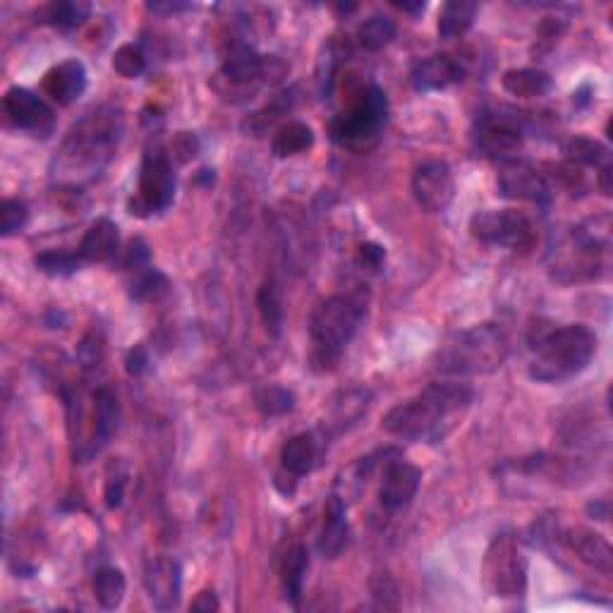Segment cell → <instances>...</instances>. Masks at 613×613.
Instances as JSON below:
<instances>
[{
    "mask_svg": "<svg viewBox=\"0 0 613 613\" xmlns=\"http://www.w3.org/2000/svg\"><path fill=\"white\" fill-rule=\"evenodd\" d=\"M36 269L41 273H46V276H72V273H77L82 269L84 259L80 254H72L65 250H48L41 252L39 257L34 259Z\"/></svg>",
    "mask_w": 613,
    "mask_h": 613,
    "instance_id": "e575fe53",
    "label": "cell"
},
{
    "mask_svg": "<svg viewBox=\"0 0 613 613\" xmlns=\"http://www.w3.org/2000/svg\"><path fill=\"white\" fill-rule=\"evenodd\" d=\"M147 364H149V352L144 345H135V348L127 352L125 369L130 376H142L144 369H147Z\"/></svg>",
    "mask_w": 613,
    "mask_h": 613,
    "instance_id": "f6af8a7d",
    "label": "cell"
},
{
    "mask_svg": "<svg viewBox=\"0 0 613 613\" xmlns=\"http://www.w3.org/2000/svg\"><path fill=\"white\" fill-rule=\"evenodd\" d=\"M293 103H295L293 91H283V94L273 96L271 103H266L262 111L250 115V118L242 123V130L250 132V135L254 137H259L262 132H266V127H271L278 118H281V115L288 113L290 108H293Z\"/></svg>",
    "mask_w": 613,
    "mask_h": 613,
    "instance_id": "1f68e13d",
    "label": "cell"
},
{
    "mask_svg": "<svg viewBox=\"0 0 613 613\" xmlns=\"http://www.w3.org/2000/svg\"><path fill=\"white\" fill-rule=\"evenodd\" d=\"M396 22L391 20V17L386 15H372L369 20L362 22L360 27V44L362 48H367V51H381V48H386L391 44L393 39H396Z\"/></svg>",
    "mask_w": 613,
    "mask_h": 613,
    "instance_id": "836d02e7",
    "label": "cell"
},
{
    "mask_svg": "<svg viewBox=\"0 0 613 613\" xmlns=\"http://www.w3.org/2000/svg\"><path fill=\"white\" fill-rule=\"evenodd\" d=\"M149 259H151V252H149L147 242L137 238V240L130 242V247H127L125 259H123V269L139 273V271L149 269Z\"/></svg>",
    "mask_w": 613,
    "mask_h": 613,
    "instance_id": "60d3db41",
    "label": "cell"
},
{
    "mask_svg": "<svg viewBox=\"0 0 613 613\" xmlns=\"http://www.w3.org/2000/svg\"><path fill=\"white\" fill-rule=\"evenodd\" d=\"M120 422V405L115 393L108 386L96 388L94 393V441H91V453H99L108 441L118 432Z\"/></svg>",
    "mask_w": 613,
    "mask_h": 613,
    "instance_id": "7402d4cb",
    "label": "cell"
},
{
    "mask_svg": "<svg viewBox=\"0 0 613 613\" xmlns=\"http://www.w3.org/2000/svg\"><path fill=\"white\" fill-rule=\"evenodd\" d=\"M484 587L491 597L513 599L527 590V558L513 534H496L482 563Z\"/></svg>",
    "mask_w": 613,
    "mask_h": 613,
    "instance_id": "52a82bcc",
    "label": "cell"
},
{
    "mask_svg": "<svg viewBox=\"0 0 613 613\" xmlns=\"http://www.w3.org/2000/svg\"><path fill=\"white\" fill-rule=\"evenodd\" d=\"M563 154L568 156V161L580 163V166H599L609 159V149L602 142L590 137H573L568 139V144L563 147Z\"/></svg>",
    "mask_w": 613,
    "mask_h": 613,
    "instance_id": "d590c367",
    "label": "cell"
},
{
    "mask_svg": "<svg viewBox=\"0 0 613 613\" xmlns=\"http://www.w3.org/2000/svg\"><path fill=\"white\" fill-rule=\"evenodd\" d=\"M364 314H367V305L357 295H333L319 302L309 321L314 367L321 372L333 369L355 333L360 331Z\"/></svg>",
    "mask_w": 613,
    "mask_h": 613,
    "instance_id": "5b68a950",
    "label": "cell"
},
{
    "mask_svg": "<svg viewBox=\"0 0 613 613\" xmlns=\"http://www.w3.org/2000/svg\"><path fill=\"white\" fill-rule=\"evenodd\" d=\"M144 585L151 604L159 611H171L180 604L182 592V570L180 563L171 556H156L147 563L144 570Z\"/></svg>",
    "mask_w": 613,
    "mask_h": 613,
    "instance_id": "2e32d148",
    "label": "cell"
},
{
    "mask_svg": "<svg viewBox=\"0 0 613 613\" xmlns=\"http://www.w3.org/2000/svg\"><path fill=\"white\" fill-rule=\"evenodd\" d=\"M147 8L151 12H182V10H190V5L187 3H149Z\"/></svg>",
    "mask_w": 613,
    "mask_h": 613,
    "instance_id": "7dc6e473",
    "label": "cell"
},
{
    "mask_svg": "<svg viewBox=\"0 0 613 613\" xmlns=\"http://www.w3.org/2000/svg\"><path fill=\"white\" fill-rule=\"evenodd\" d=\"M532 360L527 372L539 384H563L590 367L597 352V336L582 324L570 326H532Z\"/></svg>",
    "mask_w": 613,
    "mask_h": 613,
    "instance_id": "3957f363",
    "label": "cell"
},
{
    "mask_svg": "<svg viewBox=\"0 0 613 613\" xmlns=\"http://www.w3.org/2000/svg\"><path fill=\"white\" fill-rule=\"evenodd\" d=\"M218 609H221V604H218L216 594H214V592H209V590L199 594V597L192 602V611H206V613H211V611H218Z\"/></svg>",
    "mask_w": 613,
    "mask_h": 613,
    "instance_id": "bcb514c9",
    "label": "cell"
},
{
    "mask_svg": "<svg viewBox=\"0 0 613 613\" xmlns=\"http://www.w3.org/2000/svg\"><path fill=\"white\" fill-rule=\"evenodd\" d=\"M27 221L29 209L22 199H5V202L0 204V233H3L5 238L20 233V230L27 226Z\"/></svg>",
    "mask_w": 613,
    "mask_h": 613,
    "instance_id": "ab89813d",
    "label": "cell"
},
{
    "mask_svg": "<svg viewBox=\"0 0 613 613\" xmlns=\"http://www.w3.org/2000/svg\"><path fill=\"white\" fill-rule=\"evenodd\" d=\"M120 252V233L111 218H99L89 226L80 242V257L89 264H108Z\"/></svg>",
    "mask_w": 613,
    "mask_h": 613,
    "instance_id": "ffe728a7",
    "label": "cell"
},
{
    "mask_svg": "<svg viewBox=\"0 0 613 613\" xmlns=\"http://www.w3.org/2000/svg\"><path fill=\"white\" fill-rule=\"evenodd\" d=\"M125 496V475L123 472H111L106 479V506L108 508H120Z\"/></svg>",
    "mask_w": 613,
    "mask_h": 613,
    "instance_id": "ee69618b",
    "label": "cell"
},
{
    "mask_svg": "<svg viewBox=\"0 0 613 613\" xmlns=\"http://www.w3.org/2000/svg\"><path fill=\"white\" fill-rule=\"evenodd\" d=\"M388 123V99L376 84L364 87L348 111L331 123L333 142L350 149H369Z\"/></svg>",
    "mask_w": 613,
    "mask_h": 613,
    "instance_id": "8992f818",
    "label": "cell"
},
{
    "mask_svg": "<svg viewBox=\"0 0 613 613\" xmlns=\"http://www.w3.org/2000/svg\"><path fill=\"white\" fill-rule=\"evenodd\" d=\"M508 350V336L499 324H479L451 333L439 345L436 369L453 376L494 374L506 362Z\"/></svg>",
    "mask_w": 613,
    "mask_h": 613,
    "instance_id": "277c9868",
    "label": "cell"
},
{
    "mask_svg": "<svg viewBox=\"0 0 613 613\" xmlns=\"http://www.w3.org/2000/svg\"><path fill=\"white\" fill-rule=\"evenodd\" d=\"M123 137V113L115 106H99L72 125L56 156V175L70 185L99 178L113 161Z\"/></svg>",
    "mask_w": 613,
    "mask_h": 613,
    "instance_id": "7a4b0ae2",
    "label": "cell"
},
{
    "mask_svg": "<svg viewBox=\"0 0 613 613\" xmlns=\"http://www.w3.org/2000/svg\"><path fill=\"white\" fill-rule=\"evenodd\" d=\"M422 470L420 467L405 463V460L393 458L384 463V475L379 484V503L386 511H400L410 506L412 499L420 491Z\"/></svg>",
    "mask_w": 613,
    "mask_h": 613,
    "instance_id": "9a60e30c",
    "label": "cell"
},
{
    "mask_svg": "<svg viewBox=\"0 0 613 613\" xmlns=\"http://www.w3.org/2000/svg\"><path fill=\"white\" fill-rule=\"evenodd\" d=\"M3 108L8 118L24 132H32L34 137H48L56 127V118H53L51 106L36 96L34 91L24 87L8 89L3 99Z\"/></svg>",
    "mask_w": 613,
    "mask_h": 613,
    "instance_id": "4fadbf2b",
    "label": "cell"
},
{
    "mask_svg": "<svg viewBox=\"0 0 613 613\" xmlns=\"http://www.w3.org/2000/svg\"><path fill=\"white\" fill-rule=\"evenodd\" d=\"M398 8L405 10V12H415V15H417V12H424V8H427V3H415V5H412V3H398Z\"/></svg>",
    "mask_w": 613,
    "mask_h": 613,
    "instance_id": "c3c4849f",
    "label": "cell"
},
{
    "mask_svg": "<svg viewBox=\"0 0 613 613\" xmlns=\"http://www.w3.org/2000/svg\"><path fill=\"white\" fill-rule=\"evenodd\" d=\"M475 391L465 384L434 381L415 398L393 408L381 422L386 434L417 443H441L451 436L470 410Z\"/></svg>",
    "mask_w": 613,
    "mask_h": 613,
    "instance_id": "6da1fadb",
    "label": "cell"
},
{
    "mask_svg": "<svg viewBox=\"0 0 613 613\" xmlns=\"http://www.w3.org/2000/svg\"><path fill=\"white\" fill-rule=\"evenodd\" d=\"M348 508L341 496H331L324 513V527L319 534V551L324 558H338L348 546Z\"/></svg>",
    "mask_w": 613,
    "mask_h": 613,
    "instance_id": "44dd1931",
    "label": "cell"
},
{
    "mask_svg": "<svg viewBox=\"0 0 613 613\" xmlns=\"http://www.w3.org/2000/svg\"><path fill=\"white\" fill-rule=\"evenodd\" d=\"M314 144V132L312 127L293 120V123H285L276 130V135L271 139V151L276 159H288V156L305 154L307 149H312Z\"/></svg>",
    "mask_w": 613,
    "mask_h": 613,
    "instance_id": "484cf974",
    "label": "cell"
},
{
    "mask_svg": "<svg viewBox=\"0 0 613 613\" xmlns=\"http://www.w3.org/2000/svg\"><path fill=\"white\" fill-rule=\"evenodd\" d=\"M175 199L173 161L161 147L147 149L139 168L137 199L130 202V214L149 216L166 211Z\"/></svg>",
    "mask_w": 613,
    "mask_h": 613,
    "instance_id": "9c48e42d",
    "label": "cell"
},
{
    "mask_svg": "<svg viewBox=\"0 0 613 613\" xmlns=\"http://www.w3.org/2000/svg\"><path fill=\"white\" fill-rule=\"evenodd\" d=\"M386 262V250L376 242H364L357 250V264L367 271H381V266Z\"/></svg>",
    "mask_w": 613,
    "mask_h": 613,
    "instance_id": "b9f144b4",
    "label": "cell"
},
{
    "mask_svg": "<svg viewBox=\"0 0 613 613\" xmlns=\"http://www.w3.org/2000/svg\"><path fill=\"white\" fill-rule=\"evenodd\" d=\"M168 293V278L163 276L161 271L156 269H144L139 271L135 276V281L130 285V295L132 300L137 302H151V300H159L161 295Z\"/></svg>",
    "mask_w": 613,
    "mask_h": 613,
    "instance_id": "8d00e7d4",
    "label": "cell"
},
{
    "mask_svg": "<svg viewBox=\"0 0 613 613\" xmlns=\"http://www.w3.org/2000/svg\"><path fill=\"white\" fill-rule=\"evenodd\" d=\"M566 544L585 566H590L609 578L613 573V549L599 532L587 530V527H573L566 532Z\"/></svg>",
    "mask_w": 613,
    "mask_h": 613,
    "instance_id": "d6986e66",
    "label": "cell"
},
{
    "mask_svg": "<svg viewBox=\"0 0 613 613\" xmlns=\"http://www.w3.org/2000/svg\"><path fill=\"white\" fill-rule=\"evenodd\" d=\"M171 151H173V159H178L180 163L190 161V159H194V156H197L199 139L194 137L192 132H178V135H175V139H173Z\"/></svg>",
    "mask_w": 613,
    "mask_h": 613,
    "instance_id": "7bdbcfd3",
    "label": "cell"
},
{
    "mask_svg": "<svg viewBox=\"0 0 613 613\" xmlns=\"http://www.w3.org/2000/svg\"><path fill=\"white\" fill-rule=\"evenodd\" d=\"M106 360V345H103V336L96 331H89L77 345V362L84 372H96Z\"/></svg>",
    "mask_w": 613,
    "mask_h": 613,
    "instance_id": "f35d334b",
    "label": "cell"
},
{
    "mask_svg": "<svg viewBox=\"0 0 613 613\" xmlns=\"http://www.w3.org/2000/svg\"><path fill=\"white\" fill-rule=\"evenodd\" d=\"M113 70L125 80H135V77L142 75L147 70V58H144L142 48L135 44L120 46L113 56Z\"/></svg>",
    "mask_w": 613,
    "mask_h": 613,
    "instance_id": "74e56055",
    "label": "cell"
},
{
    "mask_svg": "<svg viewBox=\"0 0 613 613\" xmlns=\"http://www.w3.org/2000/svg\"><path fill=\"white\" fill-rule=\"evenodd\" d=\"M309 568V554L302 544H295L293 549H288V554L283 558L281 568V580H283V592L285 599L290 604L300 606L302 602V590H305V575Z\"/></svg>",
    "mask_w": 613,
    "mask_h": 613,
    "instance_id": "cb8c5ba5",
    "label": "cell"
},
{
    "mask_svg": "<svg viewBox=\"0 0 613 613\" xmlns=\"http://www.w3.org/2000/svg\"><path fill=\"white\" fill-rule=\"evenodd\" d=\"M319 458V443L314 434H295L281 448V465L293 477H305L314 470Z\"/></svg>",
    "mask_w": 613,
    "mask_h": 613,
    "instance_id": "603a6c76",
    "label": "cell"
},
{
    "mask_svg": "<svg viewBox=\"0 0 613 613\" xmlns=\"http://www.w3.org/2000/svg\"><path fill=\"white\" fill-rule=\"evenodd\" d=\"M472 238L491 247L503 250L527 252L537 242V230L523 211L501 209V211H479L470 221Z\"/></svg>",
    "mask_w": 613,
    "mask_h": 613,
    "instance_id": "ba28073f",
    "label": "cell"
},
{
    "mask_svg": "<svg viewBox=\"0 0 613 613\" xmlns=\"http://www.w3.org/2000/svg\"><path fill=\"white\" fill-rule=\"evenodd\" d=\"M496 185H499V194L503 199L546 204L551 197L549 182L527 161H503Z\"/></svg>",
    "mask_w": 613,
    "mask_h": 613,
    "instance_id": "5bb4252c",
    "label": "cell"
},
{
    "mask_svg": "<svg viewBox=\"0 0 613 613\" xmlns=\"http://www.w3.org/2000/svg\"><path fill=\"white\" fill-rule=\"evenodd\" d=\"M525 127L520 113H484L477 123L475 144L484 156H511L520 149Z\"/></svg>",
    "mask_w": 613,
    "mask_h": 613,
    "instance_id": "7c38bea8",
    "label": "cell"
},
{
    "mask_svg": "<svg viewBox=\"0 0 613 613\" xmlns=\"http://www.w3.org/2000/svg\"><path fill=\"white\" fill-rule=\"evenodd\" d=\"M125 590H127V580L123 570L106 566L94 573V594L96 602H99L103 609H118L125 599Z\"/></svg>",
    "mask_w": 613,
    "mask_h": 613,
    "instance_id": "f546056e",
    "label": "cell"
},
{
    "mask_svg": "<svg viewBox=\"0 0 613 613\" xmlns=\"http://www.w3.org/2000/svg\"><path fill=\"white\" fill-rule=\"evenodd\" d=\"M465 70L446 53L420 58L410 70V82L417 91H439L463 80Z\"/></svg>",
    "mask_w": 613,
    "mask_h": 613,
    "instance_id": "ac0fdd59",
    "label": "cell"
},
{
    "mask_svg": "<svg viewBox=\"0 0 613 613\" xmlns=\"http://www.w3.org/2000/svg\"><path fill=\"white\" fill-rule=\"evenodd\" d=\"M254 405L266 417H283L295 410V393L283 386H262L254 391Z\"/></svg>",
    "mask_w": 613,
    "mask_h": 613,
    "instance_id": "d6a6232c",
    "label": "cell"
},
{
    "mask_svg": "<svg viewBox=\"0 0 613 613\" xmlns=\"http://www.w3.org/2000/svg\"><path fill=\"white\" fill-rule=\"evenodd\" d=\"M91 5L84 0H63V3H51L41 10V22L53 24L60 29H77L89 20Z\"/></svg>",
    "mask_w": 613,
    "mask_h": 613,
    "instance_id": "4dcf8cb0",
    "label": "cell"
},
{
    "mask_svg": "<svg viewBox=\"0 0 613 613\" xmlns=\"http://www.w3.org/2000/svg\"><path fill=\"white\" fill-rule=\"evenodd\" d=\"M503 89L508 91L511 96H518V99H539V96H546L554 87L551 77L542 70H532V68H520V70H508L503 75Z\"/></svg>",
    "mask_w": 613,
    "mask_h": 613,
    "instance_id": "d4e9b609",
    "label": "cell"
},
{
    "mask_svg": "<svg viewBox=\"0 0 613 613\" xmlns=\"http://www.w3.org/2000/svg\"><path fill=\"white\" fill-rule=\"evenodd\" d=\"M477 3L470 0H451L441 8L439 15V36L441 39H455L472 27L477 17Z\"/></svg>",
    "mask_w": 613,
    "mask_h": 613,
    "instance_id": "83f0119b",
    "label": "cell"
},
{
    "mask_svg": "<svg viewBox=\"0 0 613 613\" xmlns=\"http://www.w3.org/2000/svg\"><path fill=\"white\" fill-rule=\"evenodd\" d=\"M46 96H51L58 106H70L87 91V68L80 60H65L46 72L41 84Z\"/></svg>",
    "mask_w": 613,
    "mask_h": 613,
    "instance_id": "e0dca14e",
    "label": "cell"
},
{
    "mask_svg": "<svg viewBox=\"0 0 613 613\" xmlns=\"http://www.w3.org/2000/svg\"><path fill=\"white\" fill-rule=\"evenodd\" d=\"M259 314H262L264 329L271 338H281L283 333V321H285V309H283V297L278 290L276 281H264L257 295Z\"/></svg>",
    "mask_w": 613,
    "mask_h": 613,
    "instance_id": "f1b7e54d",
    "label": "cell"
},
{
    "mask_svg": "<svg viewBox=\"0 0 613 613\" xmlns=\"http://www.w3.org/2000/svg\"><path fill=\"white\" fill-rule=\"evenodd\" d=\"M412 194H415V202L429 214L446 211L455 197L451 166L439 159L424 161L422 166H417L415 175H412Z\"/></svg>",
    "mask_w": 613,
    "mask_h": 613,
    "instance_id": "8fae6325",
    "label": "cell"
},
{
    "mask_svg": "<svg viewBox=\"0 0 613 613\" xmlns=\"http://www.w3.org/2000/svg\"><path fill=\"white\" fill-rule=\"evenodd\" d=\"M285 72H288V68H285L278 58L259 56V53H254L252 48L238 46L228 56L226 65H223L221 75L218 77H221L223 82L230 84V89L226 91V94L235 96L240 91V94L247 99V96L254 94L259 87H264V84L281 80Z\"/></svg>",
    "mask_w": 613,
    "mask_h": 613,
    "instance_id": "30bf717a",
    "label": "cell"
},
{
    "mask_svg": "<svg viewBox=\"0 0 613 613\" xmlns=\"http://www.w3.org/2000/svg\"><path fill=\"white\" fill-rule=\"evenodd\" d=\"M369 400H372V393L367 388H348V391H343L331 410L333 427L343 432V429H350L352 424L360 422V417L367 415Z\"/></svg>",
    "mask_w": 613,
    "mask_h": 613,
    "instance_id": "4316f807",
    "label": "cell"
}]
</instances>
